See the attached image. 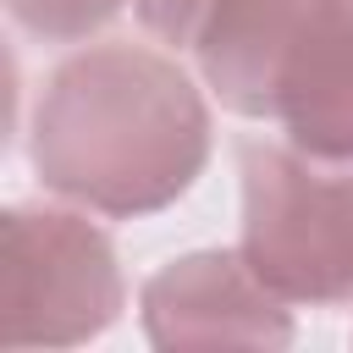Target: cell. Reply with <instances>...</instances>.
Here are the masks:
<instances>
[{"instance_id":"277c9868","label":"cell","mask_w":353,"mask_h":353,"mask_svg":"<svg viewBox=\"0 0 353 353\" xmlns=\"http://www.w3.org/2000/svg\"><path fill=\"white\" fill-rule=\"evenodd\" d=\"M121 303V276L110 243L77 215H6L0 254V342H83Z\"/></svg>"},{"instance_id":"7a4b0ae2","label":"cell","mask_w":353,"mask_h":353,"mask_svg":"<svg viewBox=\"0 0 353 353\" xmlns=\"http://www.w3.org/2000/svg\"><path fill=\"white\" fill-rule=\"evenodd\" d=\"M193 50L232 110L276 116L314 160H353V0H215Z\"/></svg>"},{"instance_id":"5b68a950","label":"cell","mask_w":353,"mask_h":353,"mask_svg":"<svg viewBox=\"0 0 353 353\" xmlns=\"http://www.w3.org/2000/svg\"><path fill=\"white\" fill-rule=\"evenodd\" d=\"M149 336L165 347H226V342H287V314L276 292L248 270V259L193 254L160 270L143 292Z\"/></svg>"},{"instance_id":"8992f818","label":"cell","mask_w":353,"mask_h":353,"mask_svg":"<svg viewBox=\"0 0 353 353\" xmlns=\"http://www.w3.org/2000/svg\"><path fill=\"white\" fill-rule=\"evenodd\" d=\"M121 0H11V17L39 39H83L88 28L110 22Z\"/></svg>"},{"instance_id":"6da1fadb","label":"cell","mask_w":353,"mask_h":353,"mask_svg":"<svg viewBox=\"0 0 353 353\" xmlns=\"http://www.w3.org/2000/svg\"><path fill=\"white\" fill-rule=\"evenodd\" d=\"M33 160L50 188L94 210H160L204 165V105L165 55L105 44L50 77Z\"/></svg>"},{"instance_id":"3957f363","label":"cell","mask_w":353,"mask_h":353,"mask_svg":"<svg viewBox=\"0 0 353 353\" xmlns=\"http://www.w3.org/2000/svg\"><path fill=\"white\" fill-rule=\"evenodd\" d=\"M243 259L276 298H353V171L243 143Z\"/></svg>"},{"instance_id":"52a82bcc","label":"cell","mask_w":353,"mask_h":353,"mask_svg":"<svg viewBox=\"0 0 353 353\" xmlns=\"http://www.w3.org/2000/svg\"><path fill=\"white\" fill-rule=\"evenodd\" d=\"M215 0H138V17L149 33H160L165 44H193L204 17H210Z\"/></svg>"}]
</instances>
